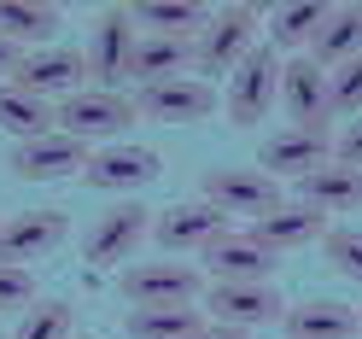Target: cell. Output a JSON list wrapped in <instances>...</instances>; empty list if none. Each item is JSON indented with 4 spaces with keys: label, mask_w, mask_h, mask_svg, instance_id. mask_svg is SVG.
I'll return each mask as SVG.
<instances>
[{
    "label": "cell",
    "mask_w": 362,
    "mask_h": 339,
    "mask_svg": "<svg viewBox=\"0 0 362 339\" xmlns=\"http://www.w3.org/2000/svg\"><path fill=\"white\" fill-rule=\"evenodd\" d=\"M275 100H281V53L269 47V41H257V47L228 71V94H222V105H228V123L234 129H252V123H263L269 111H275Z\"/></svg>",
    "instance_id": "obj_1"
},
{
    "label": "cell",
    "mask_w": 362,
    "mask_h": 339,
    "mask_svg": "<svg viewBox=\"0 0 362 339\" xmlns=\"http://www.w3.org/2000/svg\"><path fill=\"white\" fill-rule=\"evenodd\" d=\"M205 269L199 263H175V258H158V263H123V275H117V292L134 304V310H146V304H193V299H205Z\"/></svg>",
    "instance_id": "obj_2"
},
{
    "label": "cell",
    "mask_w": 362,
    "mask_h": 339,
    "mask_svg": "<svg viewBox=\"0 0 362 339\" xmlns=\"http://www.w3.org/2000/svg\"><path fill=\"white\" fill-rule=\"evenodd\" d=\"M252 47H257V12L252 6H222V12H211L205 35L193 41V76L199 82L228 76Z\"/></svg>",
    "instance_id": "obj_3"
},
{
    "label": "cell",
    "mask_w": 362,
    "mask_h": 339,
    "mask_svg": "<svg viewBox=\"0 0 362 339\" xmlns=\"http://www.w3.org/2000/svg\"><path fill=\"white\" fill-rule=\"evenodd\" d=\"M216 105H222L216 82H199L193 71L187 76H170V82H152V88H134V111L152 117V123H175V129L205 123Z\"/></svg>",
    "instance_id": "obj_4"
},
{
    "label": "cell",
    "mask_w": 362,
    "mask_h": 339,
    "mask_svg": "<svg viewBox=\"0 0 362 339\" xmlns=\"http://www.w3.org/2000/svg\"><path fill=\"white\" fill-rule=\"evenodd\" d=\"M164 176V152L158 146H141V141H111V146H94L82 182L100 188V193H141Z\"/></svg>",
    "instance_id": "obj_5"
},
{
    "label": "cell",
    "mask_w": 362,
    "mask_h": 339,
    "mask_svg": "<svg viewBox=\"0 0 362 339\" xmlns=\"http://www.w3.org/2000/svg\"><path fill=\"white\" fill-rule=\"evenodd\" d=\"M134 47H141V24H134L129 6H105L88 30V76L94 88H117L134 64Z\"/></svg>",
    "instance_id": "obj_6"
},
{
    "label": "cell",
    "mask_w": 362,
    "mask_h": 339,
    "mask_svg": "<svg viewBox=\"0 0 362 339\" xmlns=\"http://www.w3.org/2000/svg\"><path fill=\"white\" fill-rule=\"evenodd\" d=\"M134 123V100L117 94V88H82V94L59 100V129L76 134V141H117V134Z\"/></svg>",
    "instance_id": "obj_7"
},
{
    "label": "cell",
    "mask_w": 362,
    "mask_h": 339,
    "mask_svg": "<svg viewBox=\"0 0 362 339\" xmlns=\"http://www.w3.org/2000/svg\"><path fill=\"white\" fill-rule=\"evenodd\" d=\"M199 199H211V205L222 217H245V222H257L281 205V182L275 176H263L257 164L252 170H205V188H199Z\"/></svg>",
    "instance_id": "obj_8"
},
{
    "label": "cell",
    "mask_w": 362,
    "mask_h": 339,
    "mask_svg": "<svg viewBox=\"0 0 362 339\" xmlns=\"http://www.w3.org/2000/svg\"><path fill=\"white\" fill-rule=\"evenodd\" d=\"M152 217H158V211H146L141 199H123V205H111V211L94 222V229H88V240H82V263H94V269L129 263V258H134V246L152 234Z\"/></svg>",
    "instance_id": "obj_9"
},
{
    "label": "cell",
    "mask_w": 362,
    "mask_h": 339,
    "mask_svg": "<svg viewBox=\"0 0 362 339\" xmlns=\"http://www.w3.org/2000/svg\"><path fill=\"white\" fill-rule=\"evenodd\" d=\"M12 88H24V94L59 105V100H71V94H82V88H88V53L59 47V41H53V47H41V53H24Z\"/></svg>",
    "instance_id": "obj_10"
},
{
    "label": "cell",
    "mask_w": 362,
    "mask_h": 339,
    "mask_svg": "<svg viewBox=\"0 0 362 339\" xmlns=\"http://www.w3.org/2000/svg\"><path fill=\"white\" fill-rule=\"evenodd\" d=\"M88 158H94V146L76 141V134H35V141H18L12 146V176L18 182H64V176H82Z\"/></svg>",
    "instance_id": "obj_11"
},
{
    "label": "cell",
    "mask_w": 362,
    "mask_h": 339,
    "mask_svg": "<svg viewBox=\"0 0 362 339\" xmlns=\"http://www.w3.org/2000/svg\"><path fill=\"white\" fill-rule=\"evenodd\" d=\"M205 310H211V322H228V328L252 333L257 322L286 316V299L275 292V281H211L205 287Z\"/></svg>",
    "instance_id": "obj_12"
},
{
    "label": "cell",
    "mask_w": 362,
    "mask_h": 339,
    "mask_svg": "<svg viewBox=\"0 0 362 339\" xmlns=\"http://www.w3.org/2000/svg\"><path fill=\"white\" fill-rule=\"evenodd\" d=\"M216 234H228V217H222L211 199H175L170 211L152 217V240L164 246L170 258H181V252H205Z\"/></svg>",
    "instance_id": "obj_13"
},
{
    "label": "cell",
    "mask_w": 362,
    "mask_h": 339,
    "mask_svg": "<svg viewBox=\"0 0 362 339\" xmlns=\"http://www.w3.org/2000/svg\"><path fill=\"white\" fill-rule=\"evenodd\" d=\"M64 234H71V217L64 211H18L0 222V263H18V269H30L41 258H53Z\"/></svg>",
    "instance_id": "obj_14"
},
{
    "label": "cell",
    "mask_w": 362,
    "mask_h": 339,
    "mask_svg": "<svg viewBox=\"0 0 362 339\" xmlns=\"http://www.w3.org/2000/svg\"><path fill=\"white\" fill-rule=\"evenodd\" d=\"M199 269H205V281H269L275 252H269L257 234L228 229V234H216L205 252H199Z\"/></svg>",
    "instance_id": "obj_15"
},
{
    "label": "cell",
    "mask_w": 362,
    "mask_h": 339,
    "mask_svg": "<svg viewBox=\"0 0 362 339\" xmlns=\"http://www.w3.org/2000/svg\"><path fill=\"white\" fill-rule=\"evenodd\" d=\"M281 105H286L292 129H327V117H333L327 111V71L310 53L281 59Z\"/></svg>",
    "instance_id": "obj_16"
},
{
    "label": "cell",
    "mask_w": 362,
    "mask_h": 339,
    "mask_svg": "<svg viewBox=\"0 0 362 339\" xmlns=\"http://www.w3.org/2000/svg\"><path fill=\"white\" fill-rule=\"evenodd\" d=\"M327 158H333L327 129H281V134H269V141L257 146V170L275 176V182H281V176H298V182H304V176L322 170Z\"/></svg>",
    "instance_id": "obj_17"
},
{
    "label": "cell",
    "mask_w": 362,
    "mask_h": 339,
    "mask_svg": "<svg viewBox=\"0 0 362 339\" xmlns=\"http://www.w3.org/2000/svg\"><path fill=\"white\" fill-rule=\"evenodd\" d=\"M245 234H257L269 252H298V246H310V240H327V211L304 205V199H281L269 217L245 222Z\"/></svg>",
    "instance_id": "obj_18"
},
{
    "label": "cell",
    "mask_w": 362,
    "mask_h": 339,
    "mask_svg": "<svg viewBox=\"0 0 362 339\" xmlns=\"http://www.w3.org/2000/svg\"><path fill=\"white\" fill-rule=\"evenodd\" d=\"M286 339H356L362 333V310L345 299H304L286 316Z\"/></svg>",
    "instance_id": "obj_19"
},
{
    "label": "cell",
    "mask_w": 362,
    "mask_h": 339,
    "mask_svg": "<svg viewBox=\"0 0 362 339\" xmlns=\"http://www.w3.org/2000/svg\"><path fill=\"white\" fill-rule=\"evenodd\" d=\"M134 24H141V35H164V41H193L205 35L211 12L199 6V0H141V6H129Z\"/></svg>",
    "instance_id": "obj_20"
},
{
    "label": "cell",
    "mask_w": 362,
    "mask_h": 339,
    "mask_svg": "<svg viewBox=\"0 0 362 339\" xmlns=\"http://www.w3.org/2000/svg\"><path fill=\"white\" fill-rule=\"evenodd\" d=\"M59 24H64L59 6H41V0H0V35H6L12 47H24V53L53 47Z\"/></svg>",
    "instance_id": "obj_21"
},
{
    "label": "cell",
    "mask_w": 362,
    "mask_h": 339,
    "mask_svg": "<svg viewBox=\"0 0 362 339\" xmlns=\"http://www.w3.org/2000/svg\"><path fill=\"white\" fill-rule=\"evenodd\" d=\"M298 199L315 205V211H327V217H333V211H356V205H362V170L327 158L322 170H310L304 182H298Z\"/></svg>",
    "instance_id": "obj_22"
},
{
    "label": "cell",
    "mask_w": 362,
    "mask_h": 339,
    "mask_svg": "<svg viewBox=\"0 0 362 339\" xmlns=\"http://www.w3.org/2000/svg\"><path fill=\"white\" fill-rule=\"evenodd\" d=\"M362 53V6H327L322 30L310 41V59L322 64V71H339L345 59Z\"/></svg>",
    "instance_id": "obj_23"
},
{
    "label": "cell",
    "mask_w": 362,
    "mask_h": 339,
    "mask_svg": "<svg viewBox=\"0 0 362 339\" xmlns=\"http://www.w3.org/2000/svg\"><path fill=\"white\" fill-rule=\"evenodd\" d=\"M211 316L199 304H146V310H129L123 316V333L129 339H193Z\"/></svg>",
    "instance_id": "obj_24"
},
{
    "label": "cell",
    "mask_w": 362,
    "mask_h": 339,
    "mask_svg": "<svg viewBox=\"0 0 362 339\" xmlns=\"http://www.w3.org/2000/svg\"><path fill=\"white\" fill-rule=\"evenodd\" d=\"M0 129L12 134V141H35V134H53L59 129V105L24 94V88L0 82Z\"/></svg>",
    "instance_id": "obj_25"
},
{
    "label": "cell",
    "mask_w": 362,
    "mask_h": 339,
    "mask_svg": "<svg viewBox=\"0 0 362 339\" xmlns=\"http://www.w3.org/2000/svg\"><path fill=\"white\" fill-rule=\"evenodd\" d=\"M187 64H193V47L187 41H164V35H141V47H134V64H129V76L152 88V82H170V76H187Z\"/></svg>",
    "instance_id": "obj_26"
},
{
    "label": "cell",
    "mask_w": 362,
    "mask_h": 339,
    "mask_svg": "<svg viewBox=\"0 0 362 339\" xmlns=\"http://www.w3.org/2000/svg\"><path fill=\"white\" fill-rule=\"evenodd\" d=\"M322 18H327V6H315V0H298V6H275V18H269V47L275 53H310V41H315V30H322Z\"/></svg>",
    "instance_id": "obj_27"
},
{
    "label": "cell",
    "mask_w": 362,
    "mask_h": 339,
    "mask_svg": "<svg viewBox=\"0 0 362 339\" xmlns=\"http://www.w3.org/2000/svg\"><path fill=\"white\" fill-rule=\"evenodd\" d=\"M12 339H76V310L64 299H41L24 310V322H18Z\"/></svg>",
    "instance_id": "obj_28"
},
{
    "label": "cell",
    "mask_w": 362,
    "mask_h": 339,
    "mask_svg": "<svg viewBox=\"0 0 362 339\" xmlns=\"http://www.w3.org/2000/svg\"><path fill=\"white\" fill-rule=\"evenodd\" d=\"M327 111L333 117H362V53L327 71Z\"/></svg>",
    "instance_id": "obj_29"
},
{
    "label": "cell",
    "mask_w": 362,
    "mask_h": 339,
    "mask_svg": "<svg viewBox=\"0 0 362 339\" xmlns=\"http://www.w3.org/2000/svg\"><path fill=\"white\" fill-rule=\"evenodd\" d=\"M327 263L362 287V229H327Z\"/></svg>",
    "instance_id": "obj_30"
},
{
    "label": "cell",
    "mask_w": 362,
    "mask_h": 339,
    "mask_svg": "<svg viewBox=\"0 0 362 339\" xmlns=\"http://www.w3.org/2000/svg\"><path fill=\"white\" fill-rule=\"evenodd\" d=\"M35 304V275L18 263H0V310H30Z\"/></svg>",
    "instance_id": "obj_31"
},
{
    "label": "cell",
    "mask_w": 362,
    "mask_h": 339,
    "mask_svg": "<svg viewBox=\"0 0 362 339\" xmlns=\"http://www.w3.org/2000/svg\"><path fill=\"white\" fill-rule=\"evenodd\" d=\"M333 158H339V164H351V170H362V117L345 123V134L333 141Z\"/></svg>",
    "instance_id": "obj_32"
},
{
    "label": "cell",
    "mask_w": 362,
    "mask_h": 339,
    "mask_svg": "<svg viewBox=\"0 0 362 339\" xmlns=\"http://www.w3.org/2000/svg\"><path fill=\"white\" fill-rule=\"evenodd\" d=\"M18 64H24V47H12V41L0 35V76L12 82V76H18Z\"/></svg>",
    "instance_id": "obj_33"
},
{
    "label": "cell",
    "mask_w": 362,
    "mask_h": 339,
    "mask_svg": "<svg viewBox=\"0 0 362 339\" xmlns=\"http://www.w3.org/2000/svg\"><path fill=\"white\" fill-rule=\"evenodd\" d=\"M193 339H245V328H228V322H205Z\"/></svg>",
    "instance_id": "obj_34"
},
{
    "label": "cell",
    "mask_w": 362,
    "mask_h": 339,
    "mask_svg": "<svg viewBox=\"0 0 362 339\" xmlns=\"http://www.w3.org/2000/svg\"><path fill=\"white\" fill-rule=\"evenodd\" d=\"M76 339H94V333H76Z\"/></svg>",
    "instance_id": "obj_35"
}]
</instances>
